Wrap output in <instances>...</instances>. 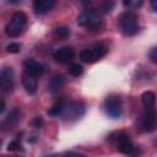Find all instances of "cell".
Masks as SVG:
<instances>
[{"label":"cell","mask_w":157,"mask_h":157,"mask_svg":"<svg viewBox=\"0 0 157 157\" xmlns=\"http://www.w3.org/2000/svg\"><path fill=\"white\" fill-rule=\"evenodd\" d=\"M115 145L118 147V150L121 152V153H125V155H129L134 151V145L130 140V137L124 134V132H119L115 137Z\"/></svg>","instance_id":"obj_9"},{"label":"cell","mask_w":157,"mask_h":157,"mask_svg":"<svg viewBox=\"0 0 157 157\" xmlns=\"http://www.w3.org/2000/svg\"><path fill=\"white\" fill-rule=\"evenodd\" d=\"M54 37L58 39H67L70 37V28L67 27H58L54 29Z\"/></svg>","instance_id":"obj_17"},{"label":"cell","mask_w":157,"mask_h":157,"mask_svg":"<svg viewBox=\"0 0 157 157\" xmlns=\"http://www.w3.org/2000/svg\"><path fill=\"white\" fill-rule=\"evenodd\" d=\"M27 23V16L23 12H15L11 17V20L7 22L5 27V32L9 37H18Z\"/></svg>","instance_id":"obj_3"},{"label":"cell","mask_w":157,"mask_h":157,"mask_svg":"<svg viewBox=\"0 0 157 157\" xmlns=\"http://www.w3.org/2000/svg\"><path fill=\"white\" fill-rule=\"evenodd\" d=\"M22 83H23V87H25L27 93H29V94L36 93V91H37V78H36V76L25 72L23 76H22Z\"/></svg>","instance_id":"obj_13"},{"label":"cell","mask_w":157,"mask_h":157,"mask_svg":"<svg viewBox=\"0 0 157 157\" xmlns=\"http://www.w3.org/2000/svg\"><path fill=\"white\" fill-rule=\"evenodd\" d=\"M141 101H142V105H144V109L146 112H150V110H156V96L152 91H146L142 93L141 96Z\"/></svg>","instance_id":"obj_14"},{"label":"cell","mask_w":157,"mask_h":157,"mask_svg":"<svg viewBox=\"0 0 157 157\" xmlns=\"http://www.w3.org/2000/svg\"><path fill=\"white\" fill-rule=\"evenodd\" d=\"M4 109H5V102H4V99H1V105H0V112H4Z\"/></svg>","instance_id":"obj_25"},{"label":"cell","mask_w":157,"mask_h":157,"mask_svg":"<svg viewBox=\"0 0 157 157\" xmlns=\"http://www.w3.org/2000/svg\"><path fill=\"white\" fill-rule=\"evenodd\" d=\"M42 124H43V120H42L40 118H36V119L32 121V125H33V126H36V128H40V126H42Z\"/></svg>","instance_id":"obj_23"},{"label":"cell","mask_w":157,"mask_h":157,"mask_svg":"<svg viewBox=\"0 0 157 157\" xmlns=\"http://www.w3.org/2000/svg\"><path fill=\"white\" fill-rule=\"evenodd\" d=\"M119 27L124 36H126V37L135 36L139 31L137 16L132 12H124L119 17Z\"/></svg>","instance_id":"obj_4"},{"label":"cell","mask_w":157,"mask_h":157,"mask_svg":"<svg viewBox=\"0 0 157 157\" xmlns=\"http://www.w3.org/2000/svg\"><path fill=\"white\" fill-rule=\"evenodd\" d=\"M103 107L105 114L112 119H119L123 114V103L118 96H108Z\"/></svg>","instance_id":"obj_5"},{"label":"cell","mask_w":157,"mask_h":157,"mask_svg":"<svg viewBox=\"0 0 157 157\" xmlns=\"http://www.w3.org/2000/svg\"><path fill=\"white\" fill-rule=\"evenodd\" d=\"M6 50L9 53H12V54H16L21 50V45L18 43H10L7 47H6Z\"/></svg>","instance_id":"obj_20"},{"label":"cell","mask_w":157,"mask_h":157,"mask_svg":"<svg viewBox=\"0 0 157 157\" xmlns=\"http://www.w3.org/2000/svg\"><path fill=\"white\" fill-rule=\"evenodd\" d=\"M22 0H9V2H11V4H13V5H17V4H20Z\"/></svg>","instance_id":"obj_26"},{"label":"cell","mask_w":157,"mask_h":157,"mask_svg":"<svg viewBox=\"0 0 157 157\" xmlns=\"http://www.w3.org/2000/svg\"><path fill=\"white\" fill-rule=\"evenodd\" d=\"M25 72L37 77V76H40L44 72V66L40 63L36 61V60L28 59V60L25 61Z\"/></svg>","instance_id":"obj_11"},{"label":"cell","mask_w":157,"mask_h":157,"mask_svg":"<svg viewBox=\"0 0 157 157\" xmlns=\"http://www.w3.org/2000/svg\"><path fill=\"white\" fill-rule=\"evenodd\" d=\"M150 4H151L152 10L157 12V0H150Z\"/></svg>","instance_id":"obj_24"},{"label":"cell","mask_w":157,"mask_h":157,"mask_svg":"<svg viewBox=\"0 0 157 157\" xmlns=\"http://www.w3.org/2000/svg\"><path fill=\"white\" fill-rule=\"evenodd\" d=\"M18 119H20V112H18V109H13V110L7 115L6 120L4 121V126H7V128L13 126V125L18 121Z\"/></svg>","instance_id":"obj_16"},{"label":"cell","mask_w":157,"mask_h":157,"mask_svg":"<svg viewBox=\"0 0 157 157\" xmlns=\"http://www.w3.org/2000/svg\"><path fill=\"white\" fill-rule=\"evenodd\" d=\"M140 126H141V130L145 132L153 131L157 128V112L156 110H150V112L145 110V114L142 117Z\"/></svg>","instance_id":"obj_8"},{"label":"cell","mask_w":157,"mask_h":157,"mask_svg":"<svg viewBox=\"0 0 157 157\" xmlns=\"http://www.w3.org/2000/svg\"><path fill=\"white\" fill-rule=\"evenodd\" d=\"M148 58H150V60H151L153 64H157V47H155V48H152V49L150 50Z\"/></svg>","instance_id":"obj_21"},{"label":"cell","mask_w":157,"mask_h":157,"mask_svg":"<svg viewBox=\"0 0 157 157\" xmlns=\"http://www.w3.org/2000/svg\"><path fill=\"white\" fill-rule=\"evenodd\" d=\"M56 0H33V9L37 13H45L55 6Z\"/></svg>","instance_id":"obj_12"},{"label":"cell","mask_w":157,"mask_h":157,"mask_svg":"<svg viewBox=\"0 0 157 157\" xmlns=\"http://www.w3.org/2000/svg\"><path fill=\"white\" fill-rule=\"evenodd\" d=\"M77 23L80 26L87 28L88 31H92V32L101 31L102 27H103V21L101 18V16L96 11H93V10L82 12L77 17Z\"/></svg>","instance_id":"obj_2"},{"label":"cell","mask_w":157,"mask_h":157,"mask_svg":"<svg viewBox=\"0 0 157 157\" xmlns=\"http://www.w3.org/2000/svg\"><path fill=\"white\" fill-rule=\"evenodd\" d=\"M83 1H86V0H83Z\"/></svg>","instance_id":"obj_27"},{"label":"cell","mask_w":157,"mask_h":157,"mask_svg":"<svg viewBox=\"0 0 157 157\" xmlns=\"http://www.w3.org/2000/svg\"><path fill=\"white\" fill-rule=\"evenodd\" d=\"M64 83H65V78L63 75H54L48 82V91L50 93H56L63 88Z\"/></svg>","instance_id":"obj_15"},{"label":"cell","mask_w":157,"mask_h":157,"mask_svg":"<svg viewBox=\"0 0 157 157\" xmlns=\"http://www.w3.org/2000/svg\"><path fill=\"white\" fill-rule=\"evenodd\" d=\"M124 6L128 9H137L142 5L144 0H123Z\"/></svg>","instance_id":"obj_19"},{"label":"cell","mask_w":157,"mask_h":157,"mask_svg":"<svg viewBox=\"0 0 157 157\" xmlns=\"http://www.w3.org/2000/svg\"><path fill=\"white\" fill-rule=\"evenodd\" d=\"M86 110V105L82 102H59L54 104L49 110L48 114L52 117H60L64 119H77L83 115Z\"/></svg>","instance_id":"obj_1"},{"label":"cell","mask_w":157,"mask_h":157,"mask_svg":"<svg viewBox=\"0 0 157 157\" xmlns=\"http://www.w3.org/2000/svg\"><path fill=\"white\" fill-rule=\"evenodd\" d=\"M53 56H54V59L56 61H59L61 64H67L74 59L75 52H74V49L71 47H64V48H60V49L55 50Z\"/></svg>","instance_id":"obj_10"},{"label":"cell","mask_w":157,"mask_h":157,"mask_svg":"<svg viewBox=\"0 0 157 157\" xmlns=\"http://www.w3.org/2000/svg\"><path fill=\"white\" fill-rule=\"evenodd\" d=\"M108 49L105 45L103 44H97L94 45L93 48H87V49H83L81 53H80V58L82 61L85 63H94L97 60H99L101 58H103L105 54H107Z\"/></svg>","instance_id":"obj_6"},{"label":"cell","mask_w":157,"mask_h":157,"mask_svg":"<svg viewBox=\"0 0 157 157\" xmlns=\"http://www.w3.org/2000/svg\"><path fill=\"white\" fill-rule=\"evenodd\" d=\"M0 88L4 93L13 90V71L11 67H2L0 72Z\"/></svg>","instance_id":"obj_7"},{"label":"cell","mask_w":157,"mask_h":157,"mask_svg":"<svg viewBox=\"0 0 157 157\" xmlns=\"http://www.w3.org/2000/svg\"><path fill=\"white\" fill-rule=\"evenodd\" d=\"M20 147H21V144H20L17 140H15V141H11V142L9 144L7 150H9V151H16V150H18Z\"/></svg>","instance_id":"obj_22"},{"label":"cell","mask_w":157,"mask_h":157,"mask_svg":"<svg viewBox=\"0 0 157 157\" xmlns=\"http://www.w3.org/2000/svg\"><path fill=\"white\" fill-rule=\"evenodd\" d=\"M69 72H70V75L77 77V76H80V75H82L83 67H82L80 64H71V65L69 66Z\"/></svg>","instance_id":"obj_18"}]
</instances>
